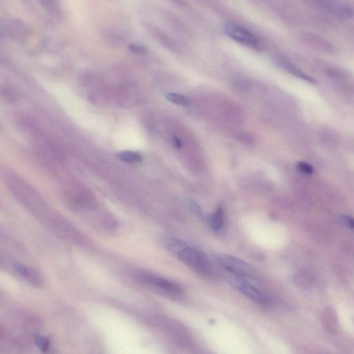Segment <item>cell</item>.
Segmentation results:
<instances>
[{
	"mask_svg": "<svg viewBox=\"0 0 354 354\" xmlns=\"http://www.w3.org/2000/svg\"><path fill=\"white\" fill-rule=\"evenodd\" d=\"M177 257L199 274L209 277L214 276L213 265L207 256L201 250L188 246L180 252Z\"/></svg>",
	"mask_w": 354,
	"mask_h": 354,
	"instance_id": "6da1fadb",
	"label": "cell"
},
{
	"mask_svg": "<svg viewBox=\"0 0 354 354\" xmlns=\"http://www.w3.org/2000/svg\"><path fill=\"white\" fill-rule=\"evenodd\" d=\"M214 259L217 264L234 276L242 278H252L255 276L253 267L231 255L217 254Z\"/></svg>",
	"mask_w": 354,
	"mask_h": 354,
	"instance_id": "7a4b0ae2",
	"label": "cell"
},
{
	"mask_svg": "<svg viewBox=\"0 0 354 354\" xmlns=\"http://www.w3.org/2000/svg\"><path fill=\"white\" fill-rule=\"evenodd\" d=\"M224 29L227 36L234 41L252 49H257L259 47L257 38L242 26L228 22L225 24Z\"/></svg>",
	"mask_w": 354,
	"mask_h": 354,
	"instance_id": "3957f363",
	"label": "cell"
},
{
	"mask_svg": "<svg viewBox=\"0 0 354 354\" xmlns=\"http://www.w3.org/2000/svg\"><path fill=\"white\" fill-rule=\"evenodd\" d=\"M138 278L140 281L145 285L158 288V289H161L166 293H170V294L178 295L182 293L183 291L182 287L176 285V283L153 274H142L139 275Z\"/></svg>",
	"mask_w": 354,
	"mask_h": 354,
	"instance_id": "277c9868",
	"label": "cell"
},
{
	"mask_svg": "<svg viewBox=\"0 0 354 354\" xmlns=\"http://www.w3.org/2000/svg\"><path fill=\"white\" fill-rule=\"evenodd\" d=\"M233 279L231 280V283L237 289L239 292L242 293L247 298L259 304H265L267 302V299L263 296L261 291L258 290L253 286L249 284L244 280V278L234 276Z\"/></svg>",
	"mask_w": 354,
	"mask_h": 354,
	"instance_id": "5b68a950",
	"label": "cell"
},
{
	"mask_svg": "<svg viewBox=\"0 0 354 354\" xmlns=\"http://www.w3.org/2000/svg\"><path fill=\"white\" fill-rule=\"evenodd\" d=\"M319 3L339 19H348L353 15L352 9L344 4L337 3L329 0H320Z\"/></svg>",
	"mask_w": 354,
	"mask_h": 354,
	"instance_id": "8992f818",
	"label": "cell"
},
{
	"mask_svg": "<svg viewBox=\"0 0 354 354\" xmlns=\"http://www.w3.org/2000/svg\"><path fill=\"white\" fill-rule=\"evenodd\" d=\"M13 267H14L15 271L20 276L25 278L28 282L33 284V285H39L40 283V278L32 269L28 268L26 266L18 262L14 263Z\"/></svg>",
	"mask_w": 354,
	"mask_h": 354,
	"instance_id": "52a82bcc",
	"label": "cell"
},
{
	"mask_svg": "<svg viewBox=\"0 0 354 354\" xmlns=\"http://www.w3.org/2000/svg\"><path fill=\"white\" fill-rule=\"evenodd\" d=\"M5 31L7 36L14 37V38H18L20 35L23 34L25 31V28L23 25L18 23L16 21L9 22L8 24H5V27H2V32Z\"/></svg>",
	"mask_w": 354,
	"mask_h": 354,
	"instance_id": "ba28073f",
	"label": "cell"
},
{
	"mask_svg": "<svg viewBox=\"0 0 354 354\" xmlns=\"http://www.w3.org/2000/svg\"><path fill=\"white\" fill-rule=\"evenodd\" d=\"M208 224L210 228L215 231H219L224 226V213L221 208H219L215 213L208 216Z\"/></svg>",
	"mask_w": 354,
	"mask_h": 354,
	"instance_id": "9c48e42d",
	"label": "cell"
},
{
	"mask_svg": "<svg viewBox=\"0 0 354 354\" xmlns=\"http://www.w3.org/2000/svg\"><path fill=\"white\" fill-rule=\"evenodd\" d=\"M166 248L169 252L174 255H178L181 251L188 246L187 243L184 242L180 239H174V238H169L165 241Z\"/></svg>",
	"mask_w": 354,
	"mask_h": 354,
	"instance_id": "30bf717a",
	"label": "cell"
},
{
	"mask_svg": "<svg viewBox=\"0 0 354 354\" xmlns=\"http://www.w3.org/2000/svg\"><path fill=\"white\" fill-rule=\"evenodd\" d=\"M280 64L283 67H285L287 71L290 72L292 74L296 75L297 77H300V78L303 79L304 80L309 81V82H314V80L311 77L304 73L303 71H301L296 66L293 65V64L290 63V62H288L287 60H280Z\"/></svg>",
	"mask_w": 354,
	"mask_h": 354,
	"instance_id": "8fae6325",
	"label": "cell"
},
{
	"mask_svg": "<svg viewBox=\"0 0 354 354\" xmlns=\"http://www.w3.org/2000/svg\"><path fill=\"white\" fill-rule=\"evenodd\" d=\"M117 157L121 161L126 163H138L143 160V156L139 153L132 151H123L117 154Z\"/></svg>",
	"mask_w": 354,
	"mask_h": 354,
	"instance_id": "7c38bea8",
	"label": "cell"
},
{
	"mask_svg": "<svg viewBox=\"0 0 354 354\" xmlns=\"http://www.w3.org/2000/svg\"><path fill=\"white\" fill-rule=\"evenodd\" d=\"M165 98L169 102L174 103V104L182 105V106H188L191 105L190 100L182 94L168 93L166 94Z\"/></svg>",
	"mask_w": 354,
	"mask_h": 354,
	"instance_id": "4fadbf2b",
	"label": "cell"
},
{
	"mask_svg": "<svg viewBox=\"0 0 354 354\" xmlns=\"http://www.w3.org/2000/svg\"><path fill=\"white\" fill-rule=\"evenodd\" d=\"M307 42L312 44V45L315 46V44H316V47H321L322 49L324 47H326L327 49L332 47L331 44H330L329 42L326 41L324 39L321 38V37L318 36V35L309 33V34H307Z\"/></svg>",
	"mask_w": 354,
	"mask_h": 354,
	"instance_id": "5bb4252c",
	"label": "cell"
},
{
	"mask_svg": "<svg viewBox=\"0 0 354 354\" xmlns=\"http://www.w3.org/2000/svg\"><path fill=\"white\" fill-rule=\"evenodd\" d=\"M35 344L43 352H47L49 349V341L46 337L37 335L35 337Z\"/></svg>",
	"mask_w": 354,
	"mask_h": 354,
	"instance_id": "9a60e30c",
	"label": "cell"
},
{
	"mask_svg": "<svg viewBox=\"0 0 354 354\" xmlns=\"http://www.w3.org/2000/svg\"><path fill=\"white\" fill-rule=\"evenodd\" d=\"M42 5L51 11H55L59 8V0H39Z\"/></svg>",
	"mask_w": 354,
	"mask_h": 354,
	"instance_id": "2e32d148",
	"label": "cell"
},
{
	"mask_svg": "<svg viewBox=\"0 0 354 354\" xmlns=\"http://www.w3.org/2000/svg\"><path fill=\"white\" fill-rule=\"evenodd\" d=\"M298 168L304 174H311L313 172L312 166L307 163H305V162H299Z\"/></svg>",
	"mask_w": 354,
	"mask_h": 354,
	"instance_id": "e0dca14e",
	"label": "cell"
},
{
	"mask_svg": "<svg viewBox=\"0 0 354 354\" xmlns=\"http://www.w3.org/2000/svg\"><path fill=\"white\" fill-rule=\"evenodd\" d=\"M129 49L132 53H136V54H143L145 51L144 48L141 47V46L137 45V44H131L130 47H129Z\"/></svg>",
	"mask_w": 354,
	"mask_h": 354,
	"instance_id": "ac0fdd59",
	"label": "cell"
},
{
	"mask_svg": "<svg viewBox=\"0 0 354 354\" xmlns=\"http://www.w3.org/2000/svg\"><path fill=\"white\" fill-rule=\"evenodd\" d=\"M343 221L348 227L351 229H354V218L350 216H344L343 217Z\"/></svg>",
	"mask_w": 354,
	"mask_h": 354,
	"instance_id": "d6986e66",
	"label": "cell"
},
{
	"mask_svg": "<svg viewBox=\"0 0 354 354\" xmlns=\"http://www.w3.org/2000/svg\"><path fill=\"white\" fill-rule=\"evenodd\" d=\"M191 206L192 209L193 210V211L195 212V214H196L197 215H198L199 217H202L203 218V213L202 210H201L200 208L197 206V204H195V202H191Z\"/></svg>",
	"mask_w": 354,
	"mask_h": 354,
	"instance_id": "ffe728a7",
	"label": "cell"
},
{
	"mask_svg": "<svg viewBox=\"0 0 354 354\" xmlns=\"http://www.w3.org/2000/svg\"><path fill=\"white\" fill-rule=\"evenodd\" d=\"M173 144H174V145L176 147H182V143H181L180 140L178 139L176 137H174L173 138Z\"/></svg>",
	"mask_w": 354,
	"mask_h": 354,
	"instance_id": "44dd1931",
	"label": "cell"
},
{
	"mask_svg": "<svg viewBox=\"0 0 354 354\" xmlns=\"http://www.w3.org/2000/svg\"><path fill=\"white\" fill-rule=\"evenodd\" d=\"M315 1H318V2H320V0H315Z\"/></svg>",
	"mask_w": 354,
	"mask_h": 354,
	"instance_id": "7402d4cb",
	"label": "cell"
}]
</instances>
